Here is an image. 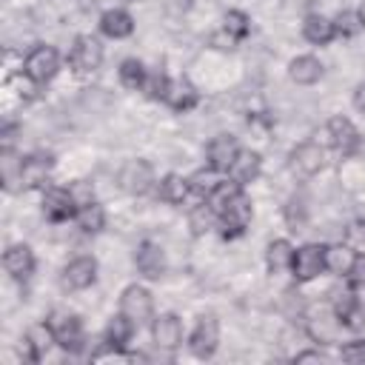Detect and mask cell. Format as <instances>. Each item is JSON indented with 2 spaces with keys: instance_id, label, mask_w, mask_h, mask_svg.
I'll list each match as a JSON object with an SVG mask.
<instances>
[{
  "instance_id": "1",
  "label": "cell",
  "mask_w": 365,
  "mask_h": 365,
  "mask_svg": "<svg viewBox=\"0 0 365 365\" xmlns=\"http://www.w3.org/2000/svg\"><path fill=\"white\" fill-rule=\"evenodd\" d=\"M46 322L51 325V331H54V342H57L63 351H68V354L83 351V345H86V334H83V325H80V319H77L74 314L54 311Z\"/></svg>"
},
{
  "instance_id": "2",
  "label": "cell",
  "mask_w": 365,
  "mask_h": 365,
  "mask_svg": "<svg viewBox=\"0 0 365 365\" xmlns=\"http://www.w3.org/2000/svg\"><path fill=\"white\" fill-rule=\"evenodd\" d=\"M68 63H71V68H74L77 74H91V71H97L100 63H103V46H100V40L91 37V34H80V37L74 40V46H71Z\"/></svg>"
},
{
  "instance_id": "3",
  "label": "cell",
  "mask_w": 365,
  "mask_h": 365,
  "mask_svg": "<svg viewBox=\"0 0 365 365\" xmlns=\"http://www.w3.org/2000/svg\"><path fill=\"white\" fill-rule=\"evenodd\" d=\"M322 271H325V245L308 242V245H302V248L294 251L291 274H294L299 282H308V279L319 277Z\"/></svg>"
},
{
  "instance_id": "4",
  "label": "cell",
  "mask_w": 365,
  "mask_h": 365,
  "mask_svg": "<svg viewBox=\"0 0 365 365\" xmlns=\"http://www.w3.org/2000/svg\"><path fill=\"white\" fill-rule=\"evenodd\" d=\"M217 345H220V325H217V319H214L211 314H208V317H200L197 328H194L191 336H188L191 354L200 356V359H208V356H214Z\"/></svg>"
},
{
  "instance_id": "5",
  "label": "cell",
  "mask_w": 365,
  "mask_h": 365,
  "mask_svg": "<svg viewBox=\"0 0 365 365\" xmlns=\"http://www.w3.org/2000/svg\"><path fill=\"white\" fill-rule=\"evenodd\" d=\"M120 311H123L128 319H134L137 325L145 322V319H151V314H154L151 291L143 288V285H128V288L123 291V297H120Z\"/></svg>"
},
{
  "instance_id": "6",
  "label": "cell",
  "mask_w": 365,
  "mask_h": 365,
  "mask_svg": "<svg viewBox=\"0 0 365 365\" xmlns=\"http://www.w3.org/2000/svg\"><path fill=\"white\" fill-rule=\"evenodd\" d=\"M57 68H60V54H57V48H54V46H34V48L29 51V57H26V68H23V71H29L34 80L46 83V80H51V77L57 74Z\"/></svg>"
},
{
  "instance_id": "7",
  "label": "cell",
  "mask_w": 365,
  "mask_h": 365,
  "mask_svg": "<svg viewBox=\"0 0 365 365\" xmlns=\"http://www.w3.org/2000/svg\"><path fill=\"white\" fill-rule=\"evenodd\" d=\"M43 214L51 220V222H66L77 214V202L71 197L68 188H60V185H51L46 194H43Z\"/></svg>"
},
{
  "instance_id": "8",
  "label": "cell",
  "mask_w": 365,
  "mask_h": 365,
  "mask_svg": "<svg viewBox=\"0 0 365 365\" xmlns=\"http://www.w3.org/2000/svg\"><path fill=\"white\" fill-rule=\"evenodd\" d=\"M220 222H222V237L228 240V237H240L242 231H245V225L251 222V200L240 191L234 200H231V205L220 214Z\"/></svg>"
},
{
  "instance_id": "9",
  "label": "cell",
  "mask_w": 365,
  "mask_h": 365,
  "mask_svg": "<svg viewBox=\"0 0 365 365\" xmlns=\"http://www.w3.org/2000/svg\"><path fill=\"white\" fill-rule=\"evenodd\" d=\"M154 182V171L145 160H128L120 171V185L128 194H145Z\"/></svg>"
},
{
  "instance_id": "10",
  "label": "cell",
  "mask_w": 365,
  "mask_h": 365,
  "mask_svg": "<svg viewBox=\"0 0 365 365\" xmlns=\"http://www.w3.org/2000/svg\"><path fill=\"white\" fill-rule=\"evenodd\" d=\"M151 336H154V345L163 348V351H174L182 345V322L174 317V314H160L154 322H151Z\"/></svg>"
},
{
  "instance_id": "11",
  "label": "cell",
  "mask_w": 365,
  "mask_h": 365,
  "mask_svg": "<svg viewBox=\"0 0 365 365\" xmlns=\"http://www.w3.org/2000/svg\"><path fill=\"white\" fill-rule=\"evenodd\" d=\"M134 265H137V271H140L143 277L157 279V277L165 271V254H163V248H160L157 242L143 240V242L137 245V251H134Z\"/></svg>"
},
{
  "instance_id": "12",
  "label": "cell",
  "mask_w": 365,
  "mask_h": 365,
  "mask_svg": "<svg viewBox=\"0 0 365 365\" xmlns=\"http://www.w3.org/2000/svg\"><path fill=\"white\" fill-rule=\"evenodd\" d=\"M97 279V262L94 257H74L63 268V285L71 291H83Z\"/></svg>"
},
{
  "instance_id": "13",
  "label": "cell",
  "mask_w": 365,
  "mask_h": 365,
  "mask_svg": "<svg viewBox=\"0 0 365 365\" xmlns=\"http://www.w3.org/2000/svg\"><path fill=\"white\" fill-rule=\"evenodd\" d=\"M237 151H240V145H237V140H234L231 134H217V137L208 143L205 157H208V165H211L214 171L225 174V171L231 168V163H234Z\"/></svg>"
},
{
  "instance_id": "14",
  "label": "cell",
  "mask_w": 365,
  "mask_h": 365,
  "mask_svg": "<svg viewBox=\"0 0 365 365\" xmlns=\"http://www.w3.org/2000/svg\"><path fill=\"white\" fill-rule=\"evenodd\" d=\"M54 160L48 154H31L26 160H20V185L23 188H40L48 174H51Z\"/></svg>"
},
{
  "instance_id": "15",
  "label": "cell",
  "mask_w": 365,
  "mask_h": 365,
  "mask_svg": "<svg viewBox=\"0 0 365 365\" xmlns=\"http://www.w3.org/2000/svg\"><path fill=\"white\" fill-rule=\"evenodd\" d=\"M325 165V151L317 145V143H302L291 151V168L302 177H311L317 174L319 168Z\"/></svg>"
},
{
  "instance_id": "16",
  "label": "cell",
  "mask_w": 365,
  "mask_h": 365,
  "mask_svg": "<svg viewBox=\"0 0 365 365\" xmlns=\"http://www.w3.org/2000/svg\"><path fill=\"white\" fill-rule=\"evenodd\" d=\"M3 265H6V271H9L14 279H26V277H31V271H34V251H31L26 242H14V245L6 248Z\"/></svg>"
},
{
  "instance_id": "17",
  "label": "cell",
  "mask_w": 365,
  "mask_h": 365,
  "mask_svg": "<svg viewBox=\"0 0 365 365\" xmlns=\"http://www.w3.org/2000/svg\"><path fill=\"white\" fill-rule=\"evenodd\" d=\"M197 100H200V94H197V88L182 77V80H171V86H168V94H165V106L168 108H174V111H191L194 106H197Z\"/></svg>"
},
{
  "instance_id": "18",
  "label": "cell",
  "mask_w": 365,
  "mask_h": 365,
  "mask_svg": "<svg viewBox=\"0 0 365 365\" xmlns=\"http://www.w3.org/2000/svg\"><path fill=\"white\" fill-rule=\"evenodd\" d=\"M225 174H228L234 182H240V185L251 182V180L259 174V154L251 151V148H240L237 157H234V163H231V168H228Z\"/></svg>"
},
{
  "instance_id": "19",
  "label": "cell",
  "mask_w": 365,
  "mask_h": 365,
  "mask_svg": "<svg viewBox=\"0 0 365 365\" xmlns=\"http://www.w3.org/2000/svg\"><path fill=\"white\" fill-rule=\"evenodd\" d=\"M356 257H359V254H356L351 245H345V242L328 245V248H325V271H331V274H336V277H348L351 268H354V262H356Z\"/></svg>"
},
{
  "instance_id": "20",
  "label": "cell",
  "mask_w": 365,
  "mask_h": 365,
  "mask_svg": "<svg viewBox=\"0 0 365 365\" xmlns=\"http://www.w3.org/2000/svg\"><path fill=\"white\" fill-rule=\"evenodd\" d=\"M328 137H331V145L336 151H342V154H351L356 140H359V134H356V128H354V123L348 117H334L328 123Z\"/></svg>"
},
{
  "instance_id": "21",
  "label": "cell",
  "mask_w": 365,
  "mask_h": 365,
  "mask_svg": "<svg viewBox=\"0 0 365 365\" xmlns=\"http://www.w3.org/2000/svg\"><path fill=\"white\" fill-rule=\"evenodd\" d=\"M100 29H103L106 37L123 40V37H128V34L134 31V20H131V14L123 11V9H108V11L100 17Z\"/></svg>"
},
{
  "instance_id": "22",
  "label": "cell",
  "mask_w": 365,
  "mask_h": 365,
  "mask_svg": "<svg viewBox=\"0 0 365 365\" xmlns=\"http://www.w3.org/2000/svg\"><path fill=\"white\" fill-rule=\"evenodd\" d=\"M288 74L294 83L299 86H314L319 77H322V63L311 54H302V57H294L291 66H288Z\"/></svg>"
},
{
  "instance_id": "23",
  "label": "cell",
  "mask_w": 365,
  "mask_h": 365,
  "mask_svg": "<svg viewBox=\"0 0 365 365\" xmlns=\"http://www.w3.org/2000/svg\"><path fill=\"white\" fill-rule=\"evenodd\" d=\"M302 34H305L308 43H314V46H325V43H331V40L336 37V31H334V20H328V17H322V14H308L305 23H302Z\"/></svg>"
},
{
  "instance_id": "24",
  "label": "cell",
  "mask_w": 365,
  "mask_h": 365,
  "mask_svg": "<svg viewBox=\"0 0 365 365\" xmlns=\"http://www.w3.org/2000/svg\"><path fill=\"white\" fill-rule=\"evenodd\" d=\"M134 328H137V322L128 319V317L120 311V314H114V317L108 319V325H106V342H111V345H117V348H125V345L131 342V336H134Z\"/></svg>"
},
{
  "instance_id": "25",
  "label": "cell",
  "mask_w": 365,
  "mask_h": 365,
  "mask_svg": "<svg viewBox=\"0 0 365 365\" xmlns=\"http://www.w3.org/2000/svg\"><path fill=\"white\" fill-rule=\"evenodd\" d=\"M265 262H268V271H271V274L288 271L291 262H294V248H291V242H288V240H274V242H268Z\"/></svg>"
},
{
  "instance_id": "26",
  "label": "cell",
  "mask_w": 365,
  "mask_h": 365,
  "mask_svg": "<svg viewBox=\"0 0 365 365\" xmlns=\"http://www.w3.org/2000/svg\"><path fill=\"white\" fill-rule=\"evenodd\" d=\"M188 194H191V180H185L180 174L163 177V182H160V200H165L171 205H180V202H185Z\"/></svg>"
},
{
  "instance_id": "27",
  "label": "cell",
  "mask_w": 365,
  "mask_h": 365,
  "mask_svg": "<svg viewBox=\"0 0 365 365\" xmlns=\"http://www.w3.org/2000/svg\"><path fill=\"white\" fill-rule=\"evenodd\" d=\"M240 191H242V185H240V182H234V180L228 177V180H220V182H217V188L208 194V200H205V202H208V205L217 211V217H220V214L231 205V200H234Z\"/></svg>"
},
{
  "instance_id": "28",
  "label": "cell",
  "mask_w": 365,
  "mask_h": 365,
  "mask_svg": "<svg viewBox=\"0 0 365 365\" xmlns=\"http://www.w3.org/2000/svg\"><path fill=\"white\" fill-rule=\"evenodd\" d=\"M74 220H77L80 231L97 234V231H103V225H106V211H103L97 202H88V205H80V208H77Z\"/></svg>"
},
{
  "instance_id": "29",
  "label": "cell",
  "mask_w": 365,
  "mask_h": 365,
  "mask_svg": "<svg viewBox=\"0 0 365 365\" xmlns=\"http://www.w3.org/2000/svg\"><path fill=\"white\" fill-rule=\"evenodd\" d=\"M217 222H220V217H217V211H214L205 200H200V202L188 211V225H191L194 234H205V231H211Z\"/></svg>"
},
{
  "instance_id": "30",
  "label": "cell",
  "mask_w": 365,
  "mask_h": 365,
  "mask_svg": "<svg viewBox=\"0 0 365 365\" xmlns=\"http://www.w3.org/2000/svg\"><path fill=\"white\" fill-rule=\"evenodd\" d=\"M145 77H148V71H145V66H143L137 57H128V60L120 63V83H123L125 88L140 91L143 83H145Z\"/></svg>"
},
{
  "instance_id": "31",
  "label": "cell",
  "mask_w": 365,
  "mask_h": 365,
  "mask_svg": "<svg viewBox=\"0 0 365 365\" xmlns=\"http://www.w3.org/2000/svg\"><path fill=\"white\" fill-rule=\"evenodd\" d=\"M359 305H362V302H359L354 285H351V288H342V291H334V297H331V311H334V317L339 319V325H342V319H345L354 308H359Z\"/></svg>"
},
{
  "instance_id": "32",
  "label": "cell",
  "mask_w": 365,
  "mask_h": 365,
  "mask_svg": "<svg viewBox=\"0 0 365 365\" xmlns=\"http://www.w3.org/2000/svg\"><path fill=\"white\" fill-rule=\"evenodd\" d=\"M191 180V194L197 197V200H208V194L217 188V182H220V171H214L211 165L208 168H202V171H197L194 177H188Z\"/></svg>"
},
{
  "instance_id": "33",
  "label": "cell",
  "mask_w": 365,
  "mask_h": 365,
  "mask_svg": "<svg viewBox=\"0 0 365 365\" xmlns=\"http://www.w3.org/2000/svg\"><path fill=\"white\" fill-rule=\"evenodd\" d=\"M222 31H225L228 37H234V40H242V37L251 31V20H248V14L231 9V11L222 17Z\"/></svg>"
},
{
  "instance_id": "34",
  "label": "cell",
  "mask_w": 365,
  "mask_h": 365,
  "mask_svg": "<svg viewBox=\"0 0 365 365\" xmlns=\"http://www.w3.org/2000/svg\"><path fill=\"white\" fill-rule=\"evenodd\" d=\"M362 26H365V17L359 11H339L336 20H334L336 37H354V34L362 31Z\"/></svg>"
},
{
  "instance_id": "35",
  "label": "cell",
  "mask_w": 365,
  "mask_h": 365,
  "mask_svg": "<svg viewBox=\"0 0 365 365\" xmlns=\"http://www.w3.org/2000/svg\"><path fill=\"white\" fill-rule=\"evenodd\" d=\"M9 86L17 91V97H20L23 103H29V100H37V91H40V80H34L29 71H20V74H14V77L9 80Z\"/></svg>"
},
{
  "instance_id": "36",
  "label": "cell",
  "mask_w": 365,
  "mask_h": 365,
  "mask_svg": "<svg viewBox=\"0 0 365 365\" xmlns=\"http://www.w3.org/2000/svg\"><path fill=\"white\" fill-rule=\"evenodd\" d=\"M168 86H171V80L163 74V71H154V74H148L145 77V83H143V94L145 97H151V100H165V94H168Z\"/></svg>"
},
{
  "instance_id": "37",
  "label": "cell",
  "mask_w": 365,
  "mask_h": 365,
  "mask_svg": "<svg viewBox=\"0 0 365 365\" xmlns=\"http://www.w3.org/2000/svg\"><path fill=\"white\" fill-rule=\"evenodd\" d=\"M68 191H71V197H74L77 208H80V205H88V202H94V191H91V185H88V182H83V180L71 182V185H68Z\"/></svg>"
},
{
  "instance_id": "38",
  "label": "cell",
  "mask_w": 365,
  "mask_h": 365,
  "mask_svg": "<svg viewBox=\"0 0 365 365\" xmlns=\"http://www.w3.org/2000/svg\"><path fill=\"white\" fill-rule=\"evenodd\" d=\"M339 356L348 362H365V339H354L339 348Z\"/></svg>"
},
{
  "instance_id": "39",
  "label": "cell",
  "mask_w": 365,
  "mask_h": 365,
  "mask_svg": "<svg viewBox=\"0 0 365 365\" xmlns=\"http://www.w3.org/2000/svg\"><path fill=\"white\" fill-rule=\"evenodd\" d=\"M348 282H351L354 288H362V285H365V257H356V262H354V268H351V274H348Z\"/></svg>"
},
{
  "instance_id": "40",
  "label": "cell",
  "mask_w": 365,
  "mask_h": 365,
  "mask_svg": "<svg viewBox=\"0 0 365 365\" xmlns=\"http://www.w3.org/2000/svg\"><path fill=\"white\" fill-rule=\"evenodd\" d=\"M354 106H356V111L365 114V83L356 86V91H354Z\"/></svg>"
},
{
  "instance_id": "41",
  "label": "cell",
  "mask_w": 365,
  "mask_h": 365,
  "mask_svg": "<svg viewBox=\"0 0 365 365\" xmlns=\"http://www.w3.org/2000/svg\"><path fill=\"white\" fill-rule=\"evenodd\" d=\"M308 359L322 362V359H325V354H319V351H305V354H297V362H308Z\"/></svg>"
},
{
  "instance_id": "42",
  "label": "cell",
  "mask_w": 365,
  "mask_h": 365,
  "mask_svg": "<svg viewBox=\"0 0 365 365\" xmlns=\"http://www.w3.org/2000/svg\"><path fill=\"white\" fill-rule=\"evenodd\" d=\"M351 157H359V160H365V137H359V140H356V145H354Z\"/></svg>"
}]
</instances>
